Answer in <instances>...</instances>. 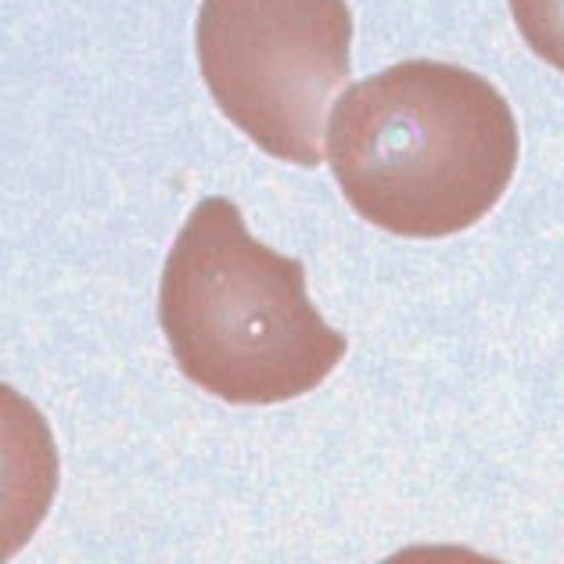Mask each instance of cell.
<instances>
[{
	"instance_id": "obj_1",
	"label": "cell",
	"mask_w": 564,
	"mask_h": 564,
	"mask_svg": "<svg viewBox=\"0 0 564 564\" xmlns=\"http://www.w3.org/2000/svg\"><path fill=\"white\" fill-rule=\"evenodd\" d=\"M324 151L367 224L395 238H449L503 198L518 166V122L486 76L421 58L341 94Z\"/></svg>"
},
{
	"instance_id": "obj_2",
	"label": "cell",
	"mask_w": 564,
	"mask_h": 564,
	"mask_svg": "<svg viewBox=\"0 0 564 564\" xmlns=\"http://www.w3.org/2000/svg\"><path fill=\"white\" fill-rule=\"evenodd\" d=\"M173 360L234 406H273L313 392L349 341L306 295V270L259 245L230 198H205L176 234L159 288Z\"/></svg>"
},
{
	"instance_id": "obj_4",
	"label": "cell",
	"mask_w": 564,
	"mask_h": 564,
	"mask_svg": "<svg viewBox=\"0 0 564 564\" xmlns=\"http://www.w3.org/2000/svg\"><path fill=\"white\" fill-rule=\"evenodd\" d=\"M532 54L564 73V0H507Z\"/></svg>"
},
{
	"instance_id": "obj_3",
	"label": "cell",
	"mask_w": 564,
	"mask_h": 564,
	"mask_svg": "<svg viewBox=\"0 0 564 564\" xmlns=\"http://www.w3.org/2000/svg\"><path fill=\"white\" fill-rule=\"evenodd\" d=\"M198 68L245 137L292 166H321V130L349 79L346 0H202Z\"/></svg>"
}]
</instances>
